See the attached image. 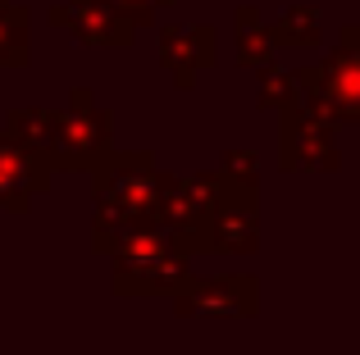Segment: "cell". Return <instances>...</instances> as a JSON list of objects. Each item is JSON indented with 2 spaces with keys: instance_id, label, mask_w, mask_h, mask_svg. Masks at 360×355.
<instances>
[{
  "instance_id": "cell-1",
  "label": "cell",
  "mask_w": 360,
  "mask_h": 355,
  "mask_svg": "<svg viewBox=\"0 0 360 355\" xmlns=\"http://www.w3.org/2000/svg\"><path fill=\"white\" fill-rule=\"evenodd\" d=\"M160 192L165 169L150 151H115L91 173V250L115 255L128 237L160 223Z\"/></svg>"
},
{
  "instance_id": "cell-2",
  "label": "cell",
  "mask_w": 360,
  "mask_h": 355,
  "mask_svg": "<svg viewBox=\"0 0 360 355\" xmlns=\"http://www.w3.org/2000/svg\"><path fill=\"white\" fill-rule=\"evenodd\" d=\"M301 109L324 128H360V23H342L338 46L319 64L297 69Z\"/></svg>"
},
{
  "instance_id": "cell-3",
  "label": "cell",
  "mask_w": 360,
  "mask_h": 355,
  "mask_svg": "<svg viewBox=\"0 0 360 355\" xmlns=\"http://www.w3.org/2000/svg\"><path fill=\"white\" fill-rule=\"evenodd\" d=\"M192 278V255L160 223L128 237L110 255V292L115 296H169L174 301Z\"/></svg>"
},
{
  "instance_id": "cell-4",
  "label": "cell",
  "mask_w": 360,
  "mask_h": 355,
  "mask_svg": "<svg viewBox=\"0 0 360 355\" xmlns=\"http://www.w3.org/2000/svg\"><path fill=\"white\" fill-rule=\"evenodd\" d=\"M115 155V114L96 105L91 87H73L69 105L55 119L51 142V169L55 173H96Z\"/></svg>"
},
{
  "instance_id": "cell-5",
  "label": "cell",
  "mask_w": 360,
  "mask_h": 355,
  "mask_svg": "<svg viewBox=\"0 0 360 355\" xmlns=\"http://www.w3.org/2000/svg\"><path fill=\"white\" fill-rule=\"evenodd\" d=\"M233 196L229 178L219 169L201 173H165V192H160V228L174 232L183 241L187 255H205V232H210L214 214Z\"/></svg>"
},
{
  "instance_id": "cell-6",
  "label": "cell",
  "mask_w": 360,
  "mask_h": 355,
  "mask_svg": "<svg viewBox=\"0 0 360 355\" xmlns=\"http://www.w3.org/2000/svg\"><path fill=\"white\" fill-rule=\"evenodd\" d=\"M183 319H255L260 314V278L255 274H196L174 296Z\"/></svg>"
},
{
  "instance_id": "cell-7",
  "label": "cell",
  "mask_w": 360,
  "mask_h": 355,
  "mask_svg": "<svg viewBox=\"0 0 360 355\" xmlns=\"http://www.w3.org/2000/svg\"><path fill=\"white\" fill-rule=\"evenodd\" d=\"M278 169L283 173H338L342 151L333 142V128L315 123L306 109H283L278 114Z\"/></svg>"
},
{
  "instance_id": "cell-8",
  "label": "cell",
  "mask_w": 360,
  "mask_h": 355,
  "mask_svg": "<svg viewBox=\"0 0 360 355\" xmlns=\"http://www.w3.org/2000/svg\"><path fill=\"white\" fill-rule=\"evenodd\" d=\"M46 23L69 32L78 46H91V51H128L137 36V27L110 0H60V5H51Z\"/></svg>"
},
{
  "instance_id": "cell-9",
  "label": "cell",
  "mask_w": 360,
  "mask_h": 355,
  "mask_svg": "<svg viewBox=\"0 0 360 355\" xmlns=\"http://www.w3.org/2000/svg\"><path fill=\"white\" fill-rule=\"evenodd\" d=\"M219 60V36L210 23H165L160 27V69L178 91H192L205 69Z\"/></svg>"
},
{
  "instance_id": "cell-10",
  "label": "cell",
  "mask_w": 360,
  "mask_h": 355,
  "mask_svg": "<svg viewBox=\"0 0 360 355\" xmlns=\"http://www.w3.org/2000/svg\"><path fill=\"white\" fill-rule=\"evenodd\" d=\"M55 169L41 160L37 151H27L18 137H9L0 128V210L9 214H27L37 196L51 192Z\"/></svg>"
},
{
  "instance_id": "cell-11",
  "label": "cell",
  "mask_w": 360,
  "mask_h": 355,
  "mask_svg": "<svg viewBox=\"0 0 360 355\" xmlns=\"http://www.w3.org/2000/svg\"><path fill=\"white\" fill-rule=\"evenodd\" d=\"M255 250H260V192L233 187L205 232V255H255Z\"/></svg>"
},
{
  "instance_id": "cell-12",
  "label": "cell",
  "mask_w": 360,
  "mask_h": 355,
  "mask_svg": "<svg viewBox=\"0 0 360 355\" xmlns=\"http://www.w3.org/2000/svg\"><path fill=\"white\" fill-rule=\"evenodd\" d=\"M233 41H238V51H233V60L242 64V69H269L274 64V32L269 23L260 18V9L255 5H238L233 9Z\"/></svg>"
},
{
  "instance_id": "cell-13",
  "label": "cell",
  "mask_w": 360,
  "mask_h": 355,
  "mask_svg": "<svg viewBox=\"0 0 360 355\" xmlns=\"http://www.w3.org/2000/svg\"><path fill=\"white\" fill-rule=\"evenodd\" d=\"M32 64V14L14 0H0V69Z\"/></svg>"
},
{
  "instance_id": "cell-14",
  "label": "cell",
  "mask_w": 360,
  "mask_h": 355,
  "mask_svg": "<svg viewBox=\"0 0 360 355\" xmlns=\"http://www.w3.org/2000/svg\"><path fill=\"white\" fill-rule=\"evenodd\" d=\"M55 119H60V109L18 105V109H9V114H5V133L18 137L27 151H37L46 160V155H51V142H55ZM46 164H51V160H46Z\"/></svg>"
},
{
  "instance_id": "cell-15",
  "label": "cell",
  "mask_w": 360,
  "mask_h": 355,
  "mask_svg": "<svg viewBox=\"0 0 360 355\" xmlns=\"http://www.w3.org/2000/svg\"><path fill=\"white\" fill-rule=\"evenodd\" d=\"M274 46H288V51H310V46H324V18L315 5H292L278 14V23H269Z\"/></svg>"
},
{
  "instance_id": "cell-16",
  "label": "cell",
  "mask_w": 360,
  "mask_h": 355,
  "mask_svg": "<svg viewBox=\"0 0 360 355\" xmlns=\"http://www.w3.org/2000/svg\"><path fill=\"white\" fill-rule=\"evenodd\" d=\"M297 105H301L297 69H278V64L260 69V87H255V109H274V114H283V109H297Z\"/></svg>"
},
{
  "instance_id": "cell-17",
  "label": "cell",
  "mask_w": 360,
  "mask_h": 355,
  "mask_svg": "<svg viewBox=\"0 0 360 355\" xmlns=\"http://www.w3.org/2000/svg\"><path fill=\"white\" fill-rule=\"evenodd\" d=\"M219 173L238 192H260V160H255V151H224Z\"/></svg>"
},
{
  "instance_id": "cell-18",
  "label": "cell",
  "mask_w": 360,
  "mask_h": 355,
  "mask_svg": "<svg viewBox=\"0 0 360 355\" xmlns=\"http://www.w3.org/2000/svg\"><path fill=\"white\" fill-rule=\"evenodd\" d=\"M110 5H115V9H119L123 18H128L132 27H155L160 9H169L174 0H110Z\"/></svg>"
},
{
  "instance_id": "cell-19",
  "label": "cell",
  "mask_w": 360,
  "mask_h": 355,
  "mask_svg": "<svg viewBox=\"0 0 360 355\" xmlns=\"http://www.w3.org/2000/svg\"><path fill=\"white\" fill-rule=\"evenodd\" d=\"M356 23H360V18H356Z\"/></svg>"
}]
</instances>
